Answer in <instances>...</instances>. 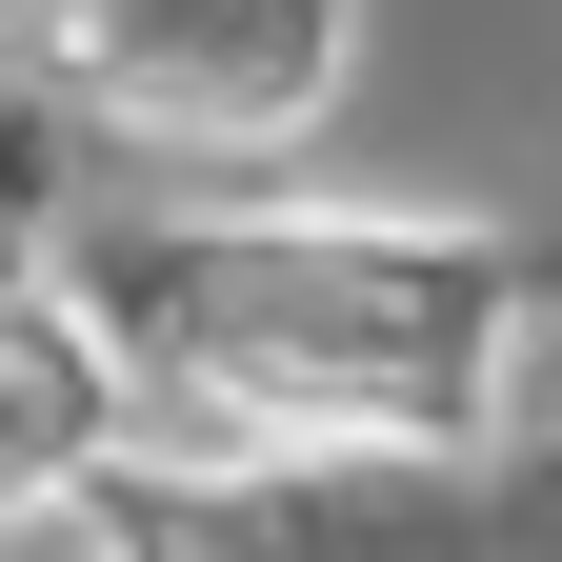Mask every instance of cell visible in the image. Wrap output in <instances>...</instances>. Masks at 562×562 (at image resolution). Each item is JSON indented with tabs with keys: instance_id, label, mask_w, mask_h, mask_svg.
<instances>
[{
	"instance_id": "obj_1",
	"label": "cell",
	"mask_w": 562,
	"mask_h": 562,
	"mask_svg": "<svg viewBox=\"0 0 562 562\" xmlns=\"http://www.w3.org/2000/svg\"><path fill=\"white\" fill-rule=\"evenodd\" d=\"M41 60L121 121L181 140H281L341 81V0H41Z\"/></svg>"
}]
</instances>
